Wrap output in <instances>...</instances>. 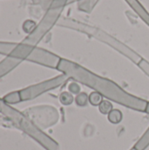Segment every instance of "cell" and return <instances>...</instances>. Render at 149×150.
Instances as JSON below:
<instances>
[{"mask_svg": "<svg viewBox=\"0 0 149 150\" xmlns=\"http://www.w3.org/2000/svg\"><path fill=\"white\" fill-rule=\"evenodd\" d=\"M0 125L4 126V127H11L12 126V123L8 119H6L5 117L0 115Z\"/></svg>", "mask_w": 149, "mask_h": 150, "instance_id": "1", "label": "cell"}]
</instances>
